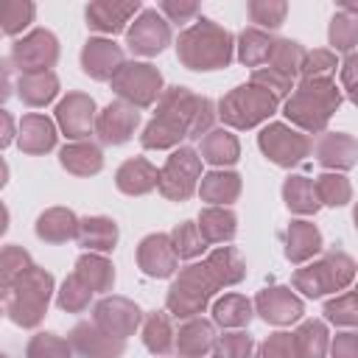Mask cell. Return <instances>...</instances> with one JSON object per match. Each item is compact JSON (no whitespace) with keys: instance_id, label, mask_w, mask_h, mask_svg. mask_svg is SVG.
<instances>
[{"instance_id":"9","label":"cell","mask_w":358,"mask_h":358,"mask_svg":"<svg viewBox=\"0 0 358 358\" xmlns=\"http://www.w3.org/2000/svg\"><path fill=\"white\" fill-rule=\"evenodd\" d=\"M199 176H201V157L193 151V148H176L168 162L162 165L159 171V193L171 201H185L193 196L196 185H199Z\"/></svg>"},{"instance_id":"40","label":"cell","mask_w":358,"mask_h":358,"mask_svg":"<svg viewBox=\"0 0 358 358\" xmlns=\"http://www.w3.org/2000/svg\"><path fill=\"white\" fill-rule=\"evenodd\" d=\"M296 352L299 358H324L327 352V327L319 319H308L296 327Z\"/></svg>"},{"instance_id":"16","label":"cell","mask_w":358,"mask_h":358,"mask_svg":"<svg viewBox=\"0 0 358 358\" xmlns=\"http://www.w3.org/2000/svg\"><path fill=\"white\" fill-rule=\"evenodd\" d=\"M56 120L62 126V131L70 140H81L90 137V131L95 129V101L84 92H70L64 101H59L56 106Z\"/></svg>"},{"instance_id":"48","label":"cell","mask_w":358,"mask_h":358,"mask_svg":"<svg viewBox=\"0 0 358 358\" xmlns=\"http://www.w3.org/2000/svg\"><path fill=\"white\" fill-rule=\"evenodd\" d=\"M34 263H31V257H28V252L25 249H20V246H6L3 249V255H0V285L6 288V285H11L22 271H28Z\"/></svg>"},{"instance_id":"35","label":"cell","mask_w":358,"mask_h":358,"mask_svg":"<svg viewBox=\"0 0 358 358\" xmlns=\"http://www.w3.org/2000/svg\"><path fill=\"white\" fill-rule=\"evenodd\" d=\"M282 199H285L288 210L302 213V215L316 213L319 204H322L319 196H316V185L308 176H288L285 185H282Z\"/></svg>"},{"instance_id":"4","label":"cell","mask_w":358,"mask_h":358,"mask_svg":"<svg viewBox=\"0 0 358 358\" xmlns=\"http://www.w3.org/2000/svg\"><path fill=\"white\" fill-rule=\"evenodd\" d=\"M338 103H341V90L336 87V81L302 78V84L285 101V117L305 131H322L333 117V112L338 109Z\"/></svg>"},{"instance_id":"53","label":"cell","mask_w":358,"mask_h":358,"mask_svg":"<svg viewBox=\"0 0 358 358\" xmlns=\"http://www.w3.org/2000/svg\"><path fill=\"white\" fill-rule=\"evenodd\" d=\"M257 352H260L263 358H299L294 333H274V336H268V338L260 344Z\"/></svg>"},{"instance_id":"50","label":"cell","mask_w":358,"mask_h":358,"mask_svg":"<svg viewBox=\"0 0 358 358\" xmlns=\"http://www.w3.org/2000/svg\"><path fill=\"white\" fill-rule=\"evenodd\" d=\"M336 56L330 50H310L305 64H302V78H316V81H333L336 76Z\"/></svg>"},{"instance_id":"6","label":"cell","mask_w":358,"mask_h":358,"mask_svg":"<svg viewBox=\"0 0 358 358\" xmlns=\"http://www.w3.org/2000/svg\"><path fill=\"white\" fill-rule=\"evenodd\" d=\"M358 274V266L350 255L344 252H327L322 260L305 266V268H296L294 274V288L302 291L305 296L316 299V296H324V294H333V291H344Z\"/></svg>"},{"instance_id":"32","label":"cell","mask_w":358,"mask_h":358,"mask_svg":"<svg viewBox=\"0 0 358 358\" xmlns=\"http://www.w3.org/2000/svg\"><path fill=\"white\" fill-rule=\"evenodd\" d=\"M274 42L266 31L260 28H243L241 36H238V59L246 64V67H260L271 59V50H274Z\"/></svg>"},{"instance_id":"1","label":"cell","mask_w":358,"mask_h":358,"mask_svg":"<svg viewBox=\"0 0 358 358\" xmlns=\"http://www.w3.org/2000/svg\"><path fill=\"white\" fill-rule=\"evenodd\" d=\"M213 101L193 95L185 87H168L159 98L154 120L145 126L143 148H171L185 137H201L213 126Z\"/></svg>"},{"instance_id":"10","label":"cell","mask_w":358,"mask_h":358,"mask_svg":"<svg viewBox=\"0 0 358 358\" xmlns=\"http://www.w3.org/2000/svg\"><path fill=\"white\" fill-rule=\"evenodd\" d=\"M59 59V42L50 31L36 28L11 48V62L20 70V76L28 73H48Z\"/></svg>"},{"instance_id":"24","label":"cell","mask_w":358,"mask_h":358,"mask_svg":"<svg viewBox=\"0 0 358 358\" xmlns=\"http://www.w3.org/2000/svg\"><path fill=\"white\" fill-rule=\"evenodd\" d=\"M17 143L25 154H45L56 145V126L45 117V115H25L20 120V131H17Z\"/></svg>"},{"instance_id":"38","label":"cell","mask_w":358,"mask_h":358,"mask_svg":"<svg viewBox=\"0 0 358 358\" xmlns=\"http://www.w3.org/2000/svg\"><path fill=\"white\" fill-rule=\"evenodd\" d=\"M305 59H308V50L299 42H294V39H277L268 64H271V70H277V73H282L285 78L294 81V76L302 73Z\"/></svg>"},{"instance_id":"44","label":"cell","mask_w":358,"mask_h":358,"mask_svg":"<svg viewBox=\"0 0 358 358\" xmlns=\"http://www.w3.org/2000/svg\"><path fill=\"white\" fill-rule=\"evenodd\" d=\"M90 296H92V288L73 271V274L64 280V285H62L56 302H59V308L67 310V313H81V310L90 305Z\"/></svg>"},{"instance_id":"13","label":"cell","mask_w":358,"mask_h":358,"mask_svg":"<svg viewBox=\"0 0 358 358\" xmlns=\"http://www.w3.org/2000/svg\"><path fill=\"white\" fill-rule=\"evenodd\" d=\"M140 319H143L140 308L126 296H106L92 310V322L101 330H106L109 336L123 338V341H126V336H131L140 327Z\"/></svg>"},{"instance_id":"49","label":"cell","mask_w":358,"mask_h":358,"mask_svg":"<svg viewBox=\"0 0 358 358\" xmlns=\"http://www.w3.org/2000/svg\"><path fill=\"white\" fill-rule=\"evenodd\" d=\"M285 14H288V6L280 3V0H255V3H249L252 22H257L263 28H280Z\"/></svg>"},{"instance_id":"46","label":"cell","mask_w":358,"mask_h":358,"mask_svg":"<svg viewBox=\"0 0 358 358\" xmlns=\"http://www.w3.org/2000/svg\"><path fill=\"white\" fill-rule=\"evenodd\" d=\"M34 20V3L28 0H3L0 3V28L6 34H20Z\"/></svg>"},{"instance_id":"43","label":"cell","mask_w":358,"mask_h":358,"mask_svg":"<svg viewBox=\"0 0 358 358\" xmlns=\"http://www.w3.org/2000/svg\"><path fill=\"white\" fill-rule=\"evenodd\" d=\"M171 243H173L176 255H179V257H187V260L196 257V255H201V252L207 249V241H204L199 224H193V221H182L179 227H173Z\"/></svg>"},{"instance_id":"26","label":"cell","mask_w":358,"mask_h":358,"mask_svg":"<svg viewBox=\"0 0 358 358\" xmlns=\"http://www.w3.org/2000/svg\"><path fill=\"white\" fill-rule=\"evenodd\" d=\"M322 249V235L310 221H291L285 229V257L291 263H305Z\"/></svg>"},{"instance_id":"19","label":"cell","mask_w":358,"mask_h":358,"mask_svg":"<svg viewBox=\"0 0 358 358\" xmlns=\"http://www.w3.org/2000/svg\"><path fill=\"white\" fill-rule=\"evenodd\" d=\"M255 310L271 324H291L305 313L302 302L291 294V288H280V285L260 291L255 299Z\"/></svg>"},{"instance_id":"51","label":"cell","mask_w":358,"mask_h":358,"mask_svg":"<svg viewBox=\"0 0 358 358\" xmlns=\"http://www.w3.org/2000/svg\"><path fill=\"white\" fill-rule=\"evenodd\" d=\"M252 338L246 333H224L215 347H213V355L215 358H252Z\"/></svg>"},{"instance_id":"52","label":"cell","mask_w":358,"mask_h":358,"mask_svg":"<svg viewBox=\"0 0 358 358\" xmlns=\"http://www.w3.org/2000/svg\"><path fill=\"white\" fill-rule=\"evenodd\" d=\"M252 84L263 87V90H266V92H271L277 101L294 92V81H291V78H285L282 73L271 70V67H257V70L252 73Z\"/></svg>"},{"instance_id":"25","label":"cell","mask_w":358,"mask_h":358,"mask_svg":"<svg viewBox=\"0 0 358 358\" xmlns=\"http://www.w3.org/2000/svg\"><path fill=\"white\" fill-rule=\"evenodd\" d=\"M76 241L90 252H112L117 243V224L103 215H87L78 221Z\"/></svg>"},{"instance_id":"17","label":"cell","mask_w":358,"mask_h":358,"mask_svg":"<svg viewBox=\"0 0 358 358\" xmlns=\"http://www.w3.org/2000/svg\"><path fill=\"white\" fill-rule=\"evenodd\" d=\"M179 255L171 243V235H148L143 238V243L137 246V266L148 274V277H171L176 271Z\"/></svg>"},{"instance_id":"14","label":"cell","mask_w":358,"mask_h":358,"mask_svg":"<svg viewBox=\"0 0 358 358\" xmlns=\"http://www.w3.org/2000/svg\"><path fill=\"white\" fill-rule=\"evenodd\" d=\"M140 123V112L137 106L126 103V101H112L95 120V134L103 145H120L126 143L134 129Z\"/></svg>"},{"instance_id":"7","label":"cell","mask_w":358,"mask_h":358,"mask_svg":"<svg viewBox=\"0 0 358 358\" xmlns=\"http://www.w3.org/2000/svg\"><path fill=\"white\" fill-rule=\"evenodd\" d=\"M277 98L257 84H241L218 101V117L232 129H252L260 120L271 117Z\"/></svg>"},{"instance_id":"20","label":"cell","mask_w":358,"mask_h":358,"mask_svg":"<svg viewBox=\"0 0 358 358\" xmlns=\"http://www.w3.org/2000/svg\"><path fill=\"white\" fill-rule=\"evenodd\" d=\"M313 154L324 168L347 171L358 162V143L344 131H327L313 143Z\"/></svg>"},{"instance_id":"37","label":"cell","mask_w":358,"mask_h":358,"mask_svg":"<svg viewBox=\"0 0 358 358\" xmlns=\"http://www.w3.org/2000/svg\"><path fill=\"white\" fill-rule=\"evenodd\" d=\"M76 274L92 288V294H95V291H109L112 282H115V268H112V263H109L106 257L90 255V252L76 260Z\"/></svg>"},{"instance_id":"3","label":"cell","mask_w":358,"mask_h":358,"mask_svg":"<svg viewBox=\"0 0 358 358\" xmlns=\"http://www.w3.org/2000/svg\"><path fill=\"white\" fill-rule=\"evenodd\" d=\"M50 291H53V277L45 268L31 266L11 285L3 288V305L8 319L22 327H36L48 310Z\"/></svg>"},{"instance_id":"60","label":"cell","mask_w":358,"mask_h":358,"mask_svg":"<svg viewBox=\"0 0 358 358\" xmlns=\"http://www.w3.org/2000/svg\"><path fill=\"white\" fill-rule=\"evenodd\" d=\"M355 291H358V288H355Z\"/></svg>"},{"instance_id":"59","label":"cell","mask_w":358,"mask_h":358,"mask_svg":"<svg viewBox=\"0 0 358 358\" xmlns=\"http://www.w3.org/2000/svg\"><path fill=\"white\" fill-rule=\"evenodd\" d=\"M255 358H263V355H260V352H257V355H255Z\"/></svg>"},{"instance_id":"47","label":"cell","mask_w":358,"mask_h":358,"mask_svg":"<svg viewBox=\"0 0 358 358\" xmlns=\"http://www.w3.org/2000/svg\"><path fill=\"white\" fill-rule=\"evenodd\" d=\"M324 316L333 324H344V327L358 324V291H350V294H341V296L330 299L324 305Z\"/></svg>"},{"instance_id":"18","label":"cell","mask_w":358,"mask_h":358,"mask_svg":"<svg viewBox=\"0 0 358 358\" xmlns=\"http://www.w3.org/2000/svg\"><path fill=\"white\" fill-rule=\"evenodd\" d=\"M123 50L112 39H90L81 50V67L87 76L98 81H112L115 73L123 67Z\"/></svg>"},{"instance_id":"5","label":"cell","mask_w":358,"mask_h":358,"mask_svg":"<svg viewBox=\"0 0 358 358\" xmlns=\"http://www.w3.org/2000/svg\"><path fill=\"white\" fill-rule=\"evenodd\" d=\"M221 288V282L213 277V271L207 268V263H193V266H185L179 271V277L173 280V285L168 288V310L176 316V319H196L210 296Z\"/></svg>"},{"instance_id":"34","label":"cell","mask_w":358,"mask_h":358,"mask_svg":"<svg viewBox=\"0 0 358 358\" xmlns=\"http://www.w3.org/2000/svg\"><path fill=\"white\" fill-rule=\"evenodd\" d=\"M143 341H145V347H148L154 355H168V352L176 347V333H173V327H171L168 313L154 310V313L145 316Z\"/></svg>"},{"instance_id":"54","label":"cell","mask_w":358,"mask_h":358,"mask_svg":"<svg viewBox=\"0 0 358 358\" xmlns=\"http://www.w3.org/2000/svg\"><path fill=\"white\" fill-rule=\"evenodd\" d=\"M341 87L347 90V98L358 106V53H350L341 64Z\"/></svg>"},{"instance_id":"55","label":"cell","mask_w":358,"mask_h":358,"mask_svg":"<svg viewBox=\"0 0 358 358\" xmlns=\"http://www.w3.org/2000/svg\"><path fill=\"white\" fill-rule=\"evenodd\" d=\"M330 358H358V333H338L330 344Z\"/></svg>"},{"instance_id":"41","label":"cell","mask_w":358,"mask_h":358,"mask_svg":"<svg viewBox=\"0 0 358 358\" xmlns=\"http://www.w3.org/2000/svg\"><path fill=\"white\" fill-rule=\"evenodd\" d=\"M330 45L341 53H350L352 48H358V14L355 11H338L333 20H330Z\"/></svg>"},{"instance_id":"15","label":"cell","mask_w":358,"mask_h":358,"mask_svg":"<svg viewBox=\"0 0 358 358\" xmlns=\"http://www.w3.org/2000/svg\"><path fill=\"white\" fill-rule=\"evenodd\" d=\"M67 341L73 344V352H78L81 358H120L123 350H126V341L123 338L109 336L95 322L76 324Z\"/></svg>"},{"instance_id":"28","label":"cell","mask_w":358,"mask_h":358,"mask_svg":"<svg viewBox=\"0 0 358 358\" xmlns=\"http://www.w3.org/2000/svg\"><path fill=\"white\" fill-rule=\"evenodd\" d=\"M59 162L64 171H70L76 176H92L103 168V154L92 143H70L59 151Z\"/></svg>"},{"instance_id":"36","label":"cell","mask_w":358,"mask_h":358,"mask_svg":"<svg viewBox=\"0 0 358 358\" xmlns=\"http://www.w3.org/2000/svg\"><path fill=\"white\" fill-rule=\"evenodd\" d=\"M204 263H207V268L213 271V277L221 285H235L246 274V266H243L238 249H232V246H218L215 252H210V257Z\"/></svg>"},{"instance_id":"30","label":"cell","mask_w":358,"mask_h":358,"mask_svg":"<svg viewBox=\"0 0 358 358\" xmlns=\"http://www.w3.org/2000/svg\"><path fill=\"white\" fill-rule=\"evenodd\" d=\"M199 229L207 243H227L238 232V218L227 207H207L199 215Z\"/></svg>"},{"instance_id":"11","label":"cell","mask_w":358,"mask_h":358,"mask_svg":"<svg viewBox=\"0 0 358 358\" xmlns=\"http://www.w3.org/2000/svg\"><path fill=\"white\" fill-rule=\"evenodd\" d=\"M257 143H260V151L280 168H291L310 154V140L282 123H268L257 134Z\"/></svg>"},{"instance_id":"57","label":"cell","mask_w":358,"mask_h":358,"mask_svg":"<svg viewBox=\"0 0 358 358\" xmlns=\"http://www.w3.org/2000/svg\"><path fill=\"white\" fill-rule=\"evenodd\" d=\"M0 117H3V145H8V143H11V137H14V126H11V115H8V112H3Z\"/></svg>"},{"instance_id":"39","label":"cell","mask_w":358,"mask_h":358,"mask_svg":"<svg viewBox=\"0 0 358 358\" xmlns=\"http://www.w3.org/2000/svg\"><path fill=\"white\" fill-rule=\"evenodd\" d=\"M252 319V302L241 294H227L213 305V322L221 327H243Z\"/></svg>"},{"instance_id":"61","label":"cell","mask_w":358,"mask_h":358,"mask_svg":"<svg viewBox=\"0 0 358 358\" xmlns=\"http://www.w3.org/2000/svg\"><path fill=\"white\" fill-rule=\"evenodd\" d=\"M213 358H215V355H213Z\"/></svg>"},{"instance_id":"27","label":"cell","mask_w":358,"mask_h":358,"mask_svg":"<svg viewBox=\"0 0 358 358\" xmlns=\"http://www.w3.org/2000/svg\"><path fill=\"white\" fill-rule=\"evenodd\" d=\"M36 235L48 243H64L78 235V218L73 215V210H64V207L45 210L36 218Z\"/></svg>"},{"instance_id":"12","label":"cell","mask_w":358,"mask_h":358,"mask_svg":"<svg viewBox=\"0 0 358 358\" xmlns=\"http://www.w3.org/2000/svg\"><path fill=\"white\" fill-rule=\"evenodd\" d=\"M171 42V25L168 20H162L154 8L140 11V17L131 22V28L126 31V45L131 53L137 56H154L159 53L165 45Z\"/></svg>"},{"instance_id":"45","label":"cell","mask_w":358,"mask_h":358,"mask_svg":"<svg viewBox=\"0 0 358 358\" xmlns=\"http://www.w3.org/2000/svg\"><path fill=\"white\" fill-rule=\"evenodd\" d=\"M25 358H73V344L53 333H36L28 341Z\"/></svg>"},{"instance_id":"33","label":"cell","mask_w":358,"mask_h":358,"mask_svg":"<svg viewBox=\"0 0 358 358\" xmlns=\"http://www.w3.org/2000/svg\"><path fill=\"white\" fill-rule=\"evenodd\" d=\"M17 92L20 98L28 103V106H45L56 98L59 92V78L48 70V73H28V76H20L17 81Z\"/></svg>"},{"instance_id":"2","label":"cell","mask_w":358,"mask_h":358,"mask_svg":"<svg viewBox=\"0 0 358 358\" xmlns=\"http://www.w3.org/2000/svg\"><path fill=\"white\" fill-rule=\"evenodd\" d=\"M176 56L190 70H218L232 62V36L213 20H196L176 39Z\"/></svg>"},{"instance_id":"8","label":"cell","mask_w":358,"mask_h":358,"mask_svg":"<svg viewBox=\"0 0 358 358\" xmlns=\"http://www.w3.org/2000/svg\"><path fill=\"white\" fill-rule=\"evenodd\" d=\"M112 90L117 92L120 101L143 109L151 106L157 98H162V76L157 67L145 64V62H126L115 78H112Z\"/></svg>"},{"instance_id":"42","label":"cell","mask_w":358,"mask_h":358,"mask_svg":"<svg viewBox=\"0 0 358 358\" xmlns=\"http://www.w3.org/2000/svg\"><path fill=\"white\" fill-rule=\"evenodd\" d=\"M313 185H316L319 201L322 204H330V207H341L352 196V187H350L347 176H341V173H322V176H316Z\"/></svg>"},{"instance_id":"29","label":"cell","mask_w":358,"mask_h":358,"mask_svg":"<svg viewBox=\"0 0 358 358\" xmlns=\"http://www.w3.org/2000/svg\"><path fill=\"white\" fill-rule=\"evenodd\" d=\"M201 199L224 207L229 201H235L241 196V176L232 171H210L207 176H201V187H199Z\"/></svg>"},{"instance_id":"22","label":"cell","mask_w":358,"mask_h":358,"mask_svg":"<svg viewBox=\"0 0 358 358\" xmlns=\"http://www.w3.org/2000/svg\"><path fill=\"white\" fill-rule=\"evenodd\" d=\"M115 185L120 193L126 196H143V193H151L157 185H159V171L143 159V157H134V159H126L117 173H115Z\"/></svg>"},{"instance_id":"56","label":"cell","mask_w":358,"mask_h":358,"mask_svg":"<svg viewBox=\"0 0 358 358\" xmlns=\"http://www.w3.org/2000/svg\"><path fill=\"white\" fill-rule=\"evenodd\" d=\"M159 8L171 17V22H185V20H190V17L199 14V6L196 3H171V0H165Z\"/></svg>"},{"instance_id":"58","label":"cell","mask_w":358,"mask_h":358,"mask_svg":"<svg viewBox=\"0 0 358 358\" xmlns=\"http://www.w3.org/2000/svg\"><path fill=\"white\" fill-rule=\"evenodd\" d=\"M352 218H355V229H358V207H355V213H352Z\"/></svg>"},{"instance_id":"23","label":"cell","mask_w":358,"mask_h":358,"mask_svg":"<svg viewBox=\"0 0 358 358\" xmlns=\"http://www.w3.org/2000/svg\"><path fill=\"white\" fill-rule=\"evenodd\" d=\"M215 330L204 319H187L176 333V352L182 358H201L215 347Z\"/></svg>"},{"instance_id":"31","label":"cell","mask_w":358,"mask_h":358,"mask_svg":"<svg viewBox=\"0 0 358 358\" xmlns=\"http://www.w3.org/2000/svg\"><path fill=\"white\" fill-rule=\"evenodd\" d=\"M201 157L210 165H232L241 157V145L227 129H210L201 137Z\"/></svg>"},{"instance_id":"21","label":"cell","mask_w":358,"mask_h":358,"mask_svg":"<svg viewBox=\"0 0 358 358\" xmlns=\"http://www.w3.org/2000/svg\"><path fill=\"white\" fill-rule=\"evenodd\" d=\"M140 11V3H115V0H98L87 6V25L101 34H117L126 28V22Z\"/></svg>"}]
</instances>
